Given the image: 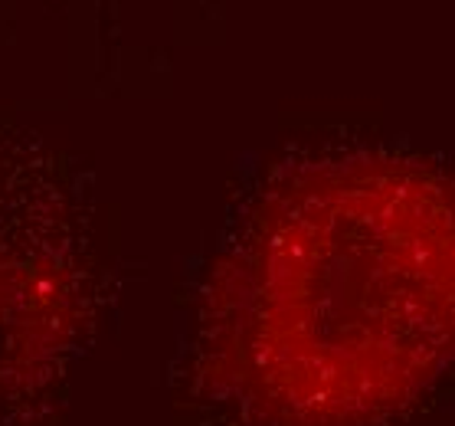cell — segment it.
<instances>
[{"label": "cell", "mask_w": 455, "mask_h": 426, "mask_svg": "<svg viewBox=\"0 0 455 426\" xmlns=\"http://www.w3.org/2000/svg\"><path fill=\"white\" fill-rule=\"evenodd\" d=\"M282 400L357 426L455 354V194L410 167L347 165L305 200L266 285Z\"/></svg>", "instance_id": "6da1fadb"}]
</instances>
